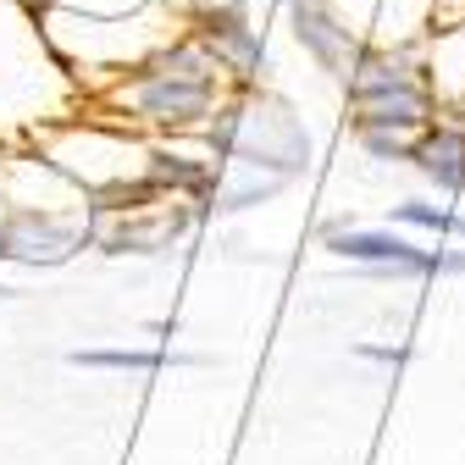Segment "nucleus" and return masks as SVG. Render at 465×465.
<instances>
[{
	"mask_svg": "<svg viewBox=\"0 0 465 465\" xmlns=\"http://www.w3.org/2000/svg\"><path fill=\"white\" fill-rule=\"evenodd\" d=\"M416 161L432 172L438 183H449V189H454V183H465V134H449V128H443V134H432V139L416 150Z\"/></svg>",
	"mask_w": 465,
	"mask_h": 465,
	"instance_id": "nucleus-3",
	"label": "nucleus"
},
{
	"mask_svg": "<svg viewBox=\"0 0 465 465\" xmlns=\"http://www.w3.org/2000/svg\"><path fill=\"white\" fill-rule=\"evenodd\" d=\"M84 366H161V355H123V349H100V355H78Z\"/></svg>",
	"mask_w": 465,
	"mask_h": 465,
	"instance_id": "nucleus-5",
	"label": "nucleus"
},
{
	"mask_svg": "<svg viewBox=\"0 0 465 465\" xmlns=\"http://www.w3.org/2000/svg\"><path fill=\"white\" fill-rule=\"evenodd\" d=\"M399 216H404V222H416V227H449V232H465L460 216H443V211H427V205H404Z\"/></svg>",
	"mask_w": 465,
	"mask_h": 465,
	"instance_id": "nucleus-4",
	"label": "nucleus"
},
{
	"mask_svg": "<svg viewBox=\"0 0 465 465\" xmlns=\"http://www.w3.org/2000/svg\"><path fill=\"white\" fill-rule=\"evenodd\" d=\"M355 100H361V123L366 128H416L427 116L421 84L393 62H377V55L361 62V73H355Z\"/></svg>",
	"mask_w": 465,
	"mask_h": 465,
	"instance_id": "nucleus-1",
	"label": "nucleus"
},
{
	"mask_svg": "<svg viewBox=\"0 0 465 465\" xmlns=\"http://www.w3.org/2000/svg\"><path fill=\"white\" fill-rule=\"evenodd\" d=\"M338 255H361V261H393V266H432V255H416L411 244L399 239H382V232H343V239H332Z\"/></svg>",
	"mask_w": 465,
	"mask_h": 465,
	"instance_id": "nucleus-2",
	"label": "nucleus"
}]
</instances>
